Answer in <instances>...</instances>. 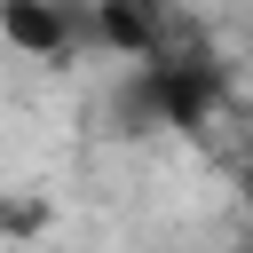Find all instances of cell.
Wrapping results in <instances>:
<instances>
[{
  "mask_svg": "<svg viewBox=\"0 0 253 253\" xmlns=\"http://www.w3.org/2000/svg\"><path fill=\"white\" fill-rule=\"evenodd\" d=\"M0 40L16 55H32V63H55V55L79 47V32H71V16L55 0H0Z\"/></svg>",
  "mask_w": 253,
  "mask_h": 253,
  "instance_id": "obj_1",
  "label": "cell"
},
{
  "mask_svg": "<svg viewBox=\"0 0 253 253\" xmlns=\"http://www.w3.org/2000/svg\"><path fill=\"white\" fill-rule=\"evenodd\" d=\"M221 253H253V237H245V245H221Z\"/></svg>",
  "mask_w": 253,
  "mask_h": 253,
  "instance_id": "obj_2",
  "label": "cell"
}]
</instances>
